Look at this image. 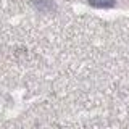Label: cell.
<instances>
[{"instance_id": "1", "label": "cell", "mask_w": 129, "mask_h": 129, "mask_svg": "<svg viewBox=\"0 0 129 129\" xmlns=\"http://www.w3.org/2000/svg\"><path fill=\"white\" fill-rule=\"evenodd\" d=\"M89 3L97 8H110L115 5V0H89Z\"/></svg>"}]
</instances>
